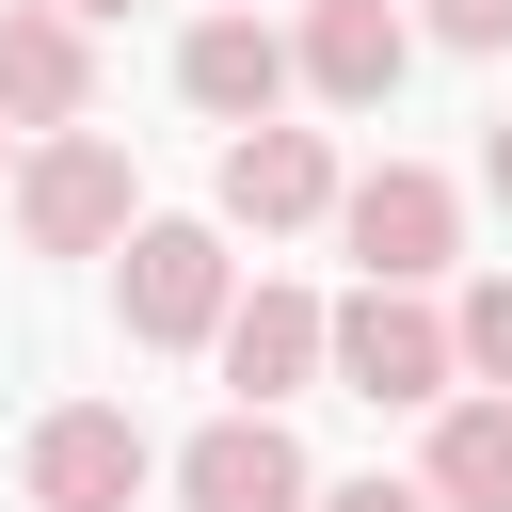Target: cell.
Here are the masks:
<instances>
[{
    "mask_svg": "<svg viewBox=\"0 0 512 512\" xmlns=\"http://www.w3.org/2000/svg\"><path fill=\"white\" fill-rule=\"evenodd\" d=\"M176 496H192V512H304L320 480H304L288 416H272V400H240V416H208V432L176 448Z\"/></svg>",
    "mask_w": 512,
    "mask_h": 512,
    "instance_id": "obj_5",
    "label": "cell"
},
{
    "mask_svg": "<svg viewBox=\"0 0 512 512\" xmlns=\"http://www.w3.org/2000/svg\"><path fill=\"white\" fill-rule=\"evenodd\" d=\"M480 176H496V208H512V112H496V144H480Z\"/></svg>",
    "mask_w": 512,
    "mask_h": 512,
    "instance_id": "obj_16",
    "label": "cell"
},
{
    "mask_svg": "<svg viewBox=\"0 0 512 512\" xmlns=\"http://www.w3.org/2000/svg\"><path fill=\"white\" fill-rule=\"evenodd\" d=\"M64 16H128V0H64Z\"/></svg>",
    "mask_w": 512,
    "mask_h": 512,
    "instance_id": "obj_17",
    "label": "cell"
},
{
    "mask_svg": "<svg viewBox=\"0 0 512 512\" xmlns=\"http://www.w3.org/2000/svg\"><path fill=\"white\" fill-rule=\"evenodd\" d=\"M448 368H464V384H512V272H480V288L448 304Z\"/></svg>",
    "mask_w": 512,
    "mask_h": 512,
    "instance_id": "obj_13",
    "label": "cell"
},
{
    "mask_svg": "<svg viewBox=\"0 0 512 512\" xmlns=\"http://www.w3.org/2000/svg\"><path fill=\"white\" fill-rule=\"evenodd\" d=\"M336 224H352V256H368L384 288H432V272L464 256V192H448L432 160H384V176H352V192H336Z\"/></svg>",
    "mask_w": 512,
    "mask_h": 512,
    "instance_id": "obj_3",
    "label": "cell"
},
{
    "mask_svg": "<svg viewBox=\"0 0 512 512\" xmlns=\"http://www.w3.org/2000/svg\"><path fill=\"white\" fill-rule=\"evenodd\" d=\"M144 464H160V448H144V432H128L112 400H64V416H48L32 448H16L32 512H128V496H144Z\"/></svg>",
    "mask_w": 512,
    "mask_h": 512,
    "instance_id": "obj_4",
    "label": "cell"
},
{
    "mask_svg": "<svg viewBox=\"0 0 512 512\" xmlns=\"http://www.w3.org/2000/svg\"><path fill=\"white\" fill-rule=\"evenodd\" d=\"M304 512H432V480H336V496H304Z\"/></svg>",
    "mask_w": 512,
    "mask_h": 512,
    "instance_id": "obj_15",
    "label": "cell"
},
{
    "mask_svg": "<svg viewBox=\"0 0 512 512\" xmlns=\"http://www.w3.org/2000/svg\"><path fill=\"white\" fill-rule=\"evenodd\" d=\"M432 48H512V0H432Z\"/></svg>",
    "mask_w": 512,
    "mask_h": 512,
    "instance_id": "obj_14",
    "label": "cell"
},
{
    "mask_svg": "<svg viewBox=\"0 0 512 512\" xmlns=\"http://www.w3.org/2000/svg\"><path fill=\"white\" fill-rule=\"evenodd\" d=\"M208 352H224L240 400H288V384H320V304H304V288H256V304L208 320Z\"/></svg>",
    "mask_w": 512,
    "mask_h": 512,
    "instance_id": "obj_11",
    "label": "cell"
},
{
    "mask_svg": "<svg viewBox=\"0 0 512 512\" xmlns=\"http://www.w3.org/2000/svg\"><path fill=\"white\" fill-rule=\"evenodd\" d=\"M96 112V48L64 0H0V128H80Z\"/></svg>",
    "mask_w": 512,
    "mask_h": 512,
    "instance_id": "obj_8",
    "label": "cell"
},
{
    "mask_svg": "<svg viewBox=\"0 0 512 512\" xmlns=\"http://www.w3.org/2000/svg\"><path fill=\"white\" fill-rule=\"evenodd\" d=\"M416 480H432V512H512V384L496 400H448Z\"/></svg>",
    "mask_w": 512,
    "mask_h": 512,
    "instance_id": "obj_12",
    "label": "cell"
},
{
    "mask_svg": "<svg viewBox=\"0 0 512 512\" xmlns=\"http://www.w3.org/2000/svg\"><path fill=\"white\" fill-rule=\"evenodd\" d=\"M400 64H416V16H400V0H320V16L288 32V80H320L336 112H384Z\"/></svg>",
    "mask_w": 512,
    "mask_h": 512,
    "instance_id": "obj_7",
    "label": "cell"
},
{
    "mask_svg": "<svg viewBox=\"0 0 512 512\" xmlns=\"http://www.w3.org/2000/svg\"><path fill=\"white\" fill-rule=\"evenodd\" d=\"M16 240L32 256H112L128 240V144L112 128H48L16 160Z\"/></svg>",
    "mask_w": 512,
    "mask_h": 512,
    "instance_id": "obj_1",
    "label": "cell"
},
{
    "mask_svg": "<svg viewBox=\"0 0 512 512\" xmlns=\"http://www.w3.org/2000/svg\"><path fill=\"white\" fill-rule=\"evenodd\" d=\"M112 304H128L144 352H192V336L224 320V240H208V224H128V288H112Z\"/></svg>",
    "mask_w": 512,
    "mask_h": 512,
    "instance_id": "obj_6",
    "label": "cell"
},
{
    "mask_svg": "<svg viewBox=\"0 0 512 512\" xmlns=\"http://www.w3.org/2000/svg\"><path fill=\"white\" fill-rule=\"evenodd\" d=\"M320 208H336V144L256 112V128L224 144V224H256V240H272V224H320Z\"/></svg>",
    "mask_w": 512,
    "mask_h": 512,
    "instance_id": "obj_10",
    "label": "cell"
},
{
    "mask_svg": "<svg viewBox=\"0 0 512 512\" xmlns=\"http://www.w3.org/2000/svg\"><path fill=\"white\" fill-rule=\"evenodd\" d=\"M176 96H192V112H224V128H256V112L288 96V32H272L256 0H208V16H192V48H176Z\"/></svg>",
    "mask_w": 512,
    "mask_h": 512,
    "instance_id": "obj_9",
    "label": "cell"
},
{
    "mask_svg": "<svg viewBox=\"0 0 512 512\" xmlns=\"http://www.w3.org/2000/svg\"><path fill=\"white\" fill-rule=\"evenodd\" d=\"M320 368H336L352 400H384V416H400V400H448V384H464V368H448V320H432L416 288H384V272H368V288H352V304L320 320Z\"/></svg>",
    "mask_w": 512,
    "mask_h": 512,
    "instance_id": "obj_2",
    "label": "cell"
}]
</instances>
